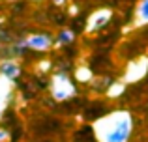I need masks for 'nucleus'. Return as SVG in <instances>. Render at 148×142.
<instances>
[{"label": "nucleus", "mask_w": 148, "mask_h": 142, "mask_svg": "<svg viewBox=\"0 0 148 142\" xmlns=\"http://www.w3.org/2000/svg\"><path fill=\"white\" fill-rule=\"evenodd\" d=\"M96 133L101 142H127L133 133V120L127 112H112L99 120Z\"/></svg>", "instance_id": "1"}, {"label": "nucleus", "mask_w": 148, "mask_h": 142, "mask_svg": "<svg viewBox=\"0 0 148 142\" xmlns=\"http://www.w3.org/2000/svg\"><path fill=\"white\" fill-rule=\"evenodd\" d=\"M25 43L28 49H34V51H47L53 45V37L49 34H32L25 39Z\"/></svg>", "instance_id": "2"}, {"label": "nucleus", "mask_w": 148, "mask_h": 142, "mask_svg": "<svg viewBox=\"0 0 148 142\" xmlns=\"http://www.w3.org/2000/svg\"><path fill=\"white\" fill-rule=\"evenodd\" d=\"M0 75L4 77V79L8 80H15L19 75H21V67H19V64L15 62V60H2L0 62Z\"/></svg>", "instance_id": "3"}, {"label": "nucleus", "mask_w": 148, "mask_h": 142, "mask_svg": "<svg viewBox=\"0 0 148 142\" xmlns=\"http://www.w3.org/2000/svg\"><path fill=\"white\" fill-rule=\"evenodd\" d=\"M109 19H111V11L109 10H99V11H96V15L90 19V32H96V30H99V28H103L105 24L109 22Z\"/></svg>", "instance_id": "4"}, {"label": "nucleus", "mask_w": 148, "mask_h": 142, "mask_svg": "<svg viewBox=\"0 0 148 142\" xmlns=\"http://www.w3.org/2000/svg\"><path fill=\"white\" fill-rule=\"evenodd\" d=\"M73 41H75V32H73L71 28H68V30H60V32H58L54 43L56 45H71Z\"/></svg>", "instance_id": "5"}, {"label": "nucleus", "mask_w": 148, "mask_h": 142, "mask_svg": "<svg viewBox=\"0 0 148 142\" xmlns=\"http://www.w3.org/2000/svg\"><path fill=\"white\" fill-rule=\"evenodd\" d=\"M137 13L143 22H148V0H141V4L137 7Z\"/></svg>", "instance_id": "6"}, {"label": "nucleus", "mask_w": 148, "mask_h": 142, "mask_svg": "<svg viewBox=\"0 0 148 142\" xmlns=\"http://www.w3.org/2000/svg\"><path fill=\"white\" fill-rule=\"evenodd\" d=\"M4 140H8V131L6 129H0V142H4Z\"/></svg>", "instance_id": "7"}]
</instances>
